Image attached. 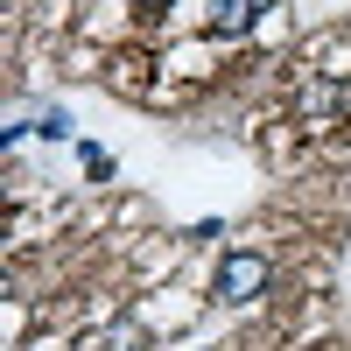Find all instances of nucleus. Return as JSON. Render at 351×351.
Segmentation results:
<instances>
[{
    "label": "nucleus",
    "instance_id": "nucleus-5",
    "mask_svg": "<svg viewBox=\"0 0 351 351\" xmlns=\"http://www.w3.org/2000/svg\"><path fill=\"white\" fill-rule=\"evenodd\" d=\"M141 8H162V0H141Z\"/></svg>",
    "mask_w": 351,
    "mask_h": 351
},
{
    "label": "nucleus",
    "instance_id": "nucleus-4",
    "mask_svg": "<svg viewBox=\"0 0 351 351\" xmlns=\"http://www.w3.org/2000/svg\"><path fill=\"white\" fill-rule=\"evenodd\" d=\"M36 134H49V141H64V134H71V112H43V127H36Z\"/></svg>",
    "mask_w": 351,
    "mask_h": 351
},
{
    "label": "nucleus",
    "instance_id": "nucleus-1",
    "mask_svg": "<svg viewBox=\"0 0 351 351\" xmlns=\"http://www.w3.org/2000/svg\"><path fill=\"white\" fill-rule=\"evenodd\" d=\"M344 112H351V84H337V77H309L302 92H295V120H302V127H316V134L337 127Z\"/></svg>",
    "mask_w": 351,
    "mask_h": 351
},
{
    "label": "nucleus",
    "instance_id": "nucleus-2",
    "mask_svg": "<svg viewBox=\"0 0 351 351\" xmlns=\"http://www.w3.org/2000/svg\"><path fill=\"white\" fill-rule=\"evenodd\" d=\"M267 253H225V267H218V302H253L260 288H267Z\"/></svg>",
    "mask_w": 351,
    "mask_h": 351
},
{
    "label": "nucleus",
    "instance_id": "nucleus-3",
    "mask_svg": "<svg viewBox=\"0 0 351 351\" xmlns=\"http://www.w3.org/2000/svg\"><path fill=\"white\" fill-rule=\"evenodd\" d=\"M260 14H274V0H211V21L218 28H253Z\"/></svg>",
    "mask_w": 351,
    "mask_h": 351
}]
</instances>
